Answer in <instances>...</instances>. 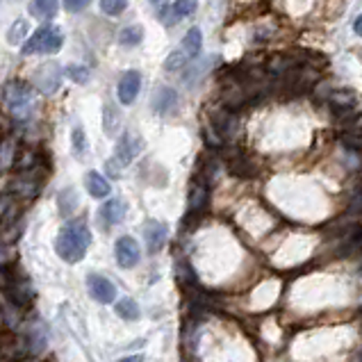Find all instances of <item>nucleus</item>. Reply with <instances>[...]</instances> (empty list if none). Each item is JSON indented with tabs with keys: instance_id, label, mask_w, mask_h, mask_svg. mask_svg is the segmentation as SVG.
I'll use <instances>...</instances> for the list:
<instances>
[{
	"instance_id": "obj_8",
	"label": "nucleus",
	"mask_w": 362,
	"mask_h": 362,
	"mask_svg": "<svg viewBox=\"0 0 362 362\" xmlns=\"http://www.w3.org/2000/svg\"><path fill=\"white\" fill-rule=\"evenodd\" d=\"M142 149H144L142 137L133 133V130H126L117 144V162H121V164H130V162L142 153Z\"/></svg>"
},
{
	"instance_id": "obj_7",
	"label": "nucleus",
	"mask_w": 362,
	"mask_h": 362,
	"mask_svg": "<svg viewBox=\"0 0 362 362\" xmlns=\"http://www.w3.org/2000/svg\"><path fill=\"white\" fill-rule=\"evenodd\" d=\"M142 89V73L140 71H126L121 75L119 87H117V96L121 105H133L140 96Z\"/></svg>"
},
{
	"instance_id": "obj_19",
	"label": "nucleus",
	"mask_w": 362,
	"mask_h": 362,
	"mask_svg": "<svg viewBox=\"0 0 362 362\" xmlns=\"http://www.w3.org/2000/svg\"><path fill=\"white\" fill-rule=\"evenodd\" d=\"M207 205V187L203 182L191 184V194H189V210L191 212H201Z\"/></svg>"
},
{
	"instance_id": "obj_33",
	"label": "nucleus",
	"mask_w": 362,
	"mask_h": 362,
	"mask_svg": "<svg viewBox=\"0 0 362 362\" xmlns=\"http://www.w3.org/2000/svg\"><path fill=\"white\" fill-rule=\"evenodd\" d=\"M353 30H356V35H360L362 37V14L356 19V23H353Z\"/></svg>"
},
{
	"instance_id": "obj_16",
	"label": "nucleus",
	"mask_w": 362,
	"mask_h": 362,
	"mask_svg": "<svg viewBox=\"0 0 362 362\" xmlns=\"http://www.w3.org/2000/svg\"><path fill=\"white\" fill-rule=\"evenodd\" d=\"M114 312L119 314L121 319H126V321H137L142 317V310H140V305H137V301H133L130 296L126 298H121V301L114 303Z\"/></svg>"
},
{
	"instance_id": "obj_3",
	"label": "nucleus",
	"mask_w": 362,
	"mask_h": 362,
	"mask_svg": "<svg viewBox=\"0 0 362 362\" xmlns=\"http://www.w3.org/2000/svg\"><path fill=\"white\" fill-rule=\"evenodd\" d=\"M64 46V32L59 28H39L21 46V55H55Z\"/></svg>"
},
{
	"instance_id": "obj_31",
	"label": "nucleus",
	"mask_w": 362,
	"mask_h": 362,
	"mask_svg": "<svg viewBox=\"0 0 362 362\" xmlns=\"http://www.w3.org/2000/svg\"><path fill=\"white\" fill-rule=\"evenodd\" d=\"M91 0H64V10L71 12V14H78V12H84L89 7Z\"/></svg>"
},
{
	"instance_id": "obj_30",
	"label": "nucleus",
	"mask_w": 362,
	"mask_h": 362,
	"mask_svg": "<svg viewBox=\"0 0 362 362\" xmlns=\"http://www.w3.org/2000/svg\"><path fill=\"white\" fill-rule=\"evenodd\" d=\"M184 64H189V59L184 57L182 53H180V48H178V50H173L171 55L166 57L164 68H166V71H180V68H182Z\"/></svg>"
},
{
	"instance_id": "obj_27",
	"label": "nucleus",
	"mask_w": 362,
	"mask_h": 362,
	"mask_svg": "<svg viewBox=\"0 0 362 362\" xmlns=\"http://www.w3.org/2000/svg\"><path fill=\"white\" fill-rule=\"evenodd\" d=\"M128 0H101V10L107 17H119V14L126 12Z\"/></svg>"
},
{
	"instance_id": "obj_21",
	"label": "nucleus",
	"mask_w": 362,
	"mask_h": 362,
	"mask_svg": "<svg viewBox=\"0 0 362 362\" xmlns=\"http://www.w3.org/2000/svg\"><path fill=\"white\" fill-rule=\"evenodd\" d=\"M119 123H121L119 110L114 105L107 103L103 107V128H105V135L107 137H114V133H117V128H119Z\"/></svg>"
},
{
	"instance_id": "obj_4",
	"label": "nucleus",
	"mask_w": 362,
	"mask_h": 362,
	"mask_svg": "<svg viewBox=\"0 0 362 362\" xmlns=\"http://www.w3.org/2000/svg\"><path fill=\"white\" fill-rule=\"evenodd\" d=\"M61 78H64V68H61L57 61H44L39 68H35V75H32V82L39 94L44 96H53L55 91L59 89Z\"/></svg>"
},
{
	"instance_id": "obj_12",
	"label": "nucleus",
	"mask_w": 362,
	"mask_h": 362,
	"mask_svg": "<svg viewBox=\"0 0 362 362\" xmlns=\"http://www.w3.org/2000/svg\"><path fill=\"white\" fill-rule=\"evenodd\" d=\"M126 212H128V205L121 201V198H110L107 203H103L101 207V217L103 221H107L110 226H117L123 219H126Z\"/></svg>"
},
{
	"instance_id": "obj_1",
	"label": "nucleus",
	"mask_w": 362,
	"mask_h": 362,
	"mask_svg": "<svg viewBox=\"0 0 362 362\" xmlns=\"http://www.w3.org/2000/svg\"><path fill=\"white\" fill-rule=\"evenodd\" d=\"M91 246V230L82 219L66 221L55 237V253L66 265H78Z\"/></svg>"
},
{
	"instance_id": "obj_28",
	"label": "nucleus",
	"mask_w": 362,
	"mask_h": 362,
	"mask_svg": "<svg viewBox=\"0 0 362 362\" xmlns=\"http://www.w3.org/2000/svg\"><path fill=\"white\" fill-rule=\"evenodd\" d=\"M64 73H66L73 82H78V84H87V82H89V75H91L87 66H78V64L66 66Z\"/></svg>"
},
{
	"instance_id": "obj_2",
	"label": "nucleus",
	"mask_w": 362,
	"mask_h": 362,
	"mask_svg": "<svg viewBox=\"0 0 362 362\" xmlns=\"http://www.w3.org/2000/svg\"><path fill=\"white\" fill-rule=\"evenodd\" d=\"M0 96H3V103H5L7 110H10V114L14 119L26 121V119L32 117L35 94L26 82H19V80L5 82L3 89H0Z\"/></svg>"
},
{
	"instance_id": "obj_14",
	"label": "nucleus",
	"mask_w": 362,
	"mask_h": 362,
	"mask_svg": "<svg viewBox=\"0 0 362 362\" xmlns=\"http://www.w3.org/2000/svg\"><path fill=\"white\" fill-rule=\"evenodd\" d=\"M17 155H19V144L14 137L0 140V171H7V169L17 164Z\"/></svg>"
},
{
	"instance_id": "obj_5",
	"label": "nucleus",
	"mask_w": 362,
	"mask_h": 362,
	"mask_svg": "<svg viewBox=\"0 0 362 362\" xmlns=\"http://www.w3.org/2000/svg\"><path fill=\"white\" fill-rule=\"evenodd\" d=\"M87 292H89V296L101 305H110L117 301V287H114V283L101 274L87 276Z\"/></svg>"
},
{
	"instance_id": "obj_23",
	"label": "nucleus",
	"mask_w": 362,
	"mask_h": 362,
	"mask_svg": "<svg viewBox=\"0 0 362 362\" xmlns=\"http://www.w3.org/2000/svg\"><path fill=\"white\" fill-rule=\"evenodd\" d=\"M71 146H73V155L75 158H84V153H87V133H84V128L80 126H73V133H71Z\"/></svg>"
},
{
	"instance_id": "obj_6",
	"label": "nucleus",
	"mask_w": 362,
	"mask_h": 362,
	"mask_svg": "<svg viewBox=\"0 0 362 362\" xmlns=\"http://www.w3.org/2000/svg\"><path fill=\"white\" fill-rule=\"evenodd\" d=\"M114 256H117V265L121 269H133L140 265V258H142V249H140V242L135 237H128L123 235L114 244Z\"/></svg>"
},
{
	"instance_id": "obj_17",
	"label": "nucleus",
	"mask_w": 362,
	"mask_h": 362,
	"mask_svg": "<svg viewBox=\"0 0 362 362\" xmlns=\"http://www.w3.org/2000/svg\"><path fill=\"white\" fill-rule=\"evenodd\" d=\"M175 103H178V96H175V91L169 89V87H162V89L158 91L155 101H153V107H155V112L166 114V112L173 110Z\"/></svg>"
},
{
	"instance_id": "obj_10",
	"label": "nucleus",
	"mask_w": 362,
	"mask_h": 362,
	"mask_svg": "<svg viewBox=\"0 0 362 362\" xmlns=\"http://www.w3.org/2000/svg\"><path fill=\"white\" fill-rule=\"evenodd\" d=\"M201 48H203V35H201V30H198V28L187 30V35H184V39L180 44V53L191 61V59H196L198 55H201Z\"/></svg>"
},
{
	"instance_id": "obj_25",
	"label": "nucleus",
	"mask_w": 362,
	"mask_h": 362,
	"mask_svg": "<svg viewBox=\"0 0 362 362\" xmlns=\"http://www.w3.org/2000/svg\"><path fill=\"white\" fill-rule=\"evenodd\" d=\"M212 126H214V130H217L219 135H230V133H233L235 119L230 117L228 112H219V114H214V117H212Z\"/></svg>"
},
{
	"instance_id": "obj_26",
	"label": "nucleus",
	"mask_w": 362,
	"mask_h": 362,
	"mask_svg": "<svg viewBox=\"0 0 362 362\" xmlns=\"http://www.w3.org/2000/svg\"><path fill=\"white\" fill-rule=\"evenodd\" d=\"M340 142L351 151H362V130H344L340 135Z\"/></svg>"
},
{
	"instance_id": "obj_32",
	"label": "nucleus",
	"mask_w": 362,
	"mask_h": 362,
	"mask_svg": "<svg viewBox=\"0 0 362 362\" xmlns=\"http://www.w3.org/2000/svg\"><path fill=\"white\" fill-rule=\"evenodd\" d=\"M349 244H351V251H358V253H362V230H360V228L356 230V233L351 235Z\"/></svg>"
},
{
	"instance_id": "obj_15",
	"label": "nucleus",
	"mask_w": 362,
	"mask_h": 362,
	"mask_svg": "<svg viewBox=\"0 0 362 362\" xmlns=\"http://www.w3.org/2000/svg\"><path fill=\"white\" fill-rule=\"evenodd\" d=\"M30 35V21L28 19H17L12 23V28L7 30V44L10 46H23V41Z\"/></svg>"
},
{
	"instance_id": "obj_24",
	"label": "nucleus",
	"mask_w": 362,
	"mask_h": 362,
	"mask_svg": "<svg viewBox=\"0 0 362 362\" xmlns=\"http://www.w3.org/2000/svg\"><path fill=\"white\" fill-rule=\"evenodd\" d=\"M198 7V0H175L173 7H171V14H173V23L175 19H184V17H191Z\"/></svg>"
},
{
	"instance_id": "obj_22",
	"label": "nucleus",
	"mask_w": 362,
	"mask_h": 362,
	"mask_svg": "<svg viewBox=\"0 0 362 362\" xmlns=\"http://www.w3.org/2000/svg\"><path fill=\"white\" fill-rule=\"evenodd\" d=\"M228 171L233 173V175H242V178H249V175H256V164H253L251 160H246V158H235L233 162H230V166H228Z\"/></svg>"
},
{
	"instance_id": "obj_29",
	"label": "nucleus",
	"mask_w": 362,
	"mask_h": 362,
	"mask_svg": "<svg viewBox=\"0 0 362 362\" xmlns=\"http://www.w3.org/2000/svg\"><path fill=\"white\" fill-rule=\"evenodd\" d=\"M330 103H333V107H353L356 105V96H353L349 89H342L330 96Z\"/></svg>"
},
{
	"instance_id": "obj_11",
	"label": "nucleus",
	"mask_w": 362,
	"mask_h": 362,
	"mask_svg": "<svg viewBox=\"0 0 362 362\" xmlns=\"http://www.w3.org/2000/svg\"><path fill=\"white\" fill-rule=\"evenodd\" d=\"M84 187H87L89 196H94V198H105V196H110V191H112V184L107 182L98 171L84 173Z\"/></svg>"
},
{
	"instance_id": "obj_18",
	"label": "nucleus",
	"mask_w": 362,
	"mask_h": 362,
	"mask_svg": "<svg viewBox=\"0 0 362 362\" xmlns=\"http://www.w3.org/2000/svg\"><path fill=\"white\" fill-rule=\"evenodd\" d=\"M57 201H59V212H61V217H71L73 210H78L80 196H78V191H75L73 187H68V189L61 191Z\"/></svg>"
},
{
	"instance_id": "obj_9",
	"label": "nucleus",
	"mask_w": 362,
	"mask_h": 362,
	"mask_svg": "<svg viewBox=\"0 0 362 362\" xmlns=\"http://www.w3.org/2000/svg\"><path fill=\"white\" fill-rule=\"evenodd\" d=\"M144 237H146V246H149V253L162 251V246H164L166 240H169L166 223H162V221H149L144 226Z\"/></svg>"
},
{
	"instance_id": "obj_34",
	"label": "nucleus",
	"mask_w": 362,
	"mask_h": 362,
	"mask_svg": "<svg viewBox=\"0 0 362 362\" xmlns=\"http://www.w3.org/2000/svg\"><path fill=\"white\" fill-rule=\"evenodd\" d=\"M126 362H133V360H142V356H128V358H123Z\"/></svg>"
},
{
	"instance_id": "obj_13",
	"label": "nucleus",
	"mask_w": 362,
	"mask_h": 362,
	"mask_svg": "<svg viewBox=\"0 0 362 362\" xmlns=\"http://www.w3.org/2000/svg\"><path fill=\"white\" fill-rule=\"evenodd\" d=\"M28 10H30V17H35L39 21H53L57 17L59 0H32Z\"/></svg>"
},
{
	"instance_id": "obj_35",
	"label": "nucleus",
	"mask_w": 362,
	"mask_h": 362,
	"mask_svg": "<svg viewBox=\"0 0 362 362\" xmlns=\"http://www.w3.org/2000/svg\"><path fill=\"white\" fill-rule=\"evenodd\" d=\"M151 3H160V0H151Z\"/></svg>"
},
{
	"instance_id": "obj_20",
	"label": "nucleus",
	"mask_w": 362,
	"mask_h": 362,
	"mask_svg": "<svg viewBox=\"0 0 362 362\" xmlns=\"http://www.w3.org/2000/svg\"><path fill=\"white\" fill-rule=\"evenodd\" d=\"M144 39V28L142 26H128L119 32V44L126 46V48H133V46H140Z\"/></svg>"
}]
</instances>
